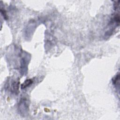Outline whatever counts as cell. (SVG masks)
I'll list each match as a JSON object with an SVG mask.
<instances>
[{
  "label": "cell",
  "mask_w": 120,
  "mask_h": 120,
  "mask_svg": "<svg viewBox=\"0 0 120 120\" xmlns=\"http://www.w3.org/2000/svg\"><path fill=\"white\" fill-rule=\"evenodd\" d=\"M29 100L26 97H23L20 100L18 105V110L22 116L27 115L29 110Z\"/></svg>",
  "instance_id": "obj_1"
},
{
  "label": "cell",
  "mask_w": 120,
  "mask_h": 120,
  "mask_svg": "<svg viewBox=\"0 0 120 120\" xmlns=\"http://www.w3.org/2000/svg\"><path fill=\"white\" fill-rule=\"evenodd\" d=\"M30 60V58L29 57L26 55L24 57L22 58L20 62V71L22 72V74L23 75L27 72V68Z\"/></svg>",
  "instance_id": "obj_2"
},
{
  "label": "cell",
  "mask_w": 120,
  "mask_h": 120,
  "mask_svg": "<svg viewBox=\"0 0 120 120\" xmlns=\"http://www.w3.org/2000/svg\"><path fill=\"white\" fill-rule=\"evenodd\" d=\"M19 81L18 80H12L10 84L11 91L13 93L17 94L19 89Z\"/></svg>",
  "instance_id": "obj_3"
},
{
  "label": "cell",
  "mask_w": 120,
  "mask_h": 120,
  "mask_svg": "<svg viewBox=\"0 0 120 120\" xmlns=\"http://www.w3.org/2000/svg\"><path fill=\"white\" fill-rule=\"evenodd\" d=\"M112 83L115 89L119 91L120 89V74L118 73L112 79Z\"/></svg>",
  "instance_id": "obj_4"
},
{
  "label": "cell",
  "mask_w": 120,
  "mask_h": 120,
  "mask_svg": "<svg viewBox=\"0 0 120 120\" xmlns=\"http://www.w3.org/2000/svg\"><path fill=\"white\" fill-rule=\"evenodd\" d=\"M33 83V81L31 79L26 80L21 85V89H24L26 88L29 87V86L31 85V84Z\"/></svg>",
  "instance_id": "obj_5"
},
{
  "label": "cell",
  "mask_w": 120,
  "mask_h": 120,
  "mask_svg": "<svg viewBox=\"0 0 120 120\" xmlns=\"http://www.w3.org/2000/svg\"><path fill=\"white\" fill-rule=\"evenodd\" d=\"M0 12H1V14L3 16L4 19H6V20L7 19L8 17V16L7 15L6 11L4 9H2V8H1V9H0Z\"/></svg>",
  "instance_id": "obj_6"
}]
</instances>
